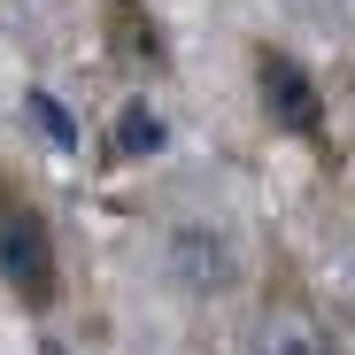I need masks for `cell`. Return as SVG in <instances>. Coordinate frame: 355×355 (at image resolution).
<instances>
[{"label":"cell","mask_w":355,"mask_h":355,"mask_svg":"<svg viewBox=\"0 0 355 355\" xmlns=\"http://www.w3.org/2000/svg\"><path fill=\"white\" fill-rule=\"evenodd\" d=\"M0 286H8L31 317H46L54 302H62V248H54V224H46V209L16 186V178H0Z\"/></svg>","instance_id":"1"},{"label":"cell","mask_w":355,"mask_h":355,"mask_svg":"<svg viewBox=\"0 0 355 355\" xmlns=\"http://www.w3.org/2000/svg\"><path fill=\"white\" fill-rule=\"evenodd\" d=\"M248 355H340L324 309L309 302V286L293 278L286 263L270 270L263 302H255V332H248Z\"/></svg>","instance_id":"2"},{"label":"cell","mask_w":355,"mask_h":355,"mask_svg":"<svg viewBox=\"0 0 355 355\" xmlns=\"http://www.w3.org/2000/svg\"><path fill=\"white\" fill-rule=\"evenodd\" d=\"M255 101H263V124L286 132V139H302L324 155V93L317 78L293 62L286 46H255Z\"/></svg>","instance_id":"3"},{"label":"cell","mask_w":355,"mask_h":355,"mask_svg":"<svg viewBox=\"0 0 355 355\" xmlns=\"http://www.w3.org/2000/svg\"><path fill=\"white\" fill-rule=\"evenodd\" d=\"M178 293H193V302H224L232 286H240V255H232V240L216 224H178L170 232V248H162Z\"/></svg>","instance_id":"4"},{"label":"cell","mask_w":355,"mask_h":355,"mask_svg":"<svg viewBox=\"0 0 355 355\" xmlns=\"http://www.w3.org/2000/svg\"><path fill=\"white\" fill-rule=\"evenodd\" d=\"M101 24H108V46L124 54L132 70H162V31H155V16L139 8V0H108Z\"/></svg>","instance_id":"5"},{"label":"cell","mask_w":355,"mask_h":355,"mask_svg":"<svg viewBox=\"0 0 355 355\" xmlns=\"http://www.w3.org/2000/svg\"><path fill=\"white\" fill-rule=\"evenodd\" d=\"M162 147V116L147 108V101H124V116H116V132H108V155L116 162H139V155H155Z\"/></svg>","instance_id":"6"},{"label":"cell","mask_w":355,"mask_h":355,"mask_svg":"<svg viewBox=\"0 0 355 355\" xmlns=\"http://www.w3.org/2000/svg\"><path fill=\"white\" fill-rule=\"evenodd\" d=\"M24 116H31V124L46 132V147H78V124H70V116L54 108L46 93H24Z\"/></svg>","instance_id":"7"}]
</instances>
